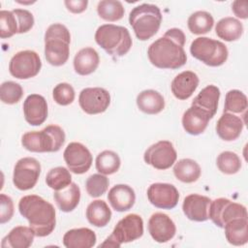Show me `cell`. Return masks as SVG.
I'll use <instances>...</instances> for the list:
<instances>
[{"mask_svg": "<svg viewBox=\"0 0 248 248\" xmlns=\"http://www.w3.org/2000/svg\"><path fill=\"white\" fill-rule=\"evenodd\" d=\"M46 185L54 191L61 190L72 183V175L69 169L56 167L48 170L46 176Z\"/></svg>", "mask_w": 248, "mask_h": 248, "instance_id": "8d00e7d4", "label": "cell"}, {"mask_svg": "<svg viewBox=\"0 0 248 248\" xmlns=\"http://www.w3.org/2000/svg\"><path fill=\"white\" fill-rule=\"evenodd\" d=\"M53 199L61 211L71 212L78 206L79 202L80 189L76 183L72 182L67 187L54 191Z\"/></svg>", "mask_w": 248, "mask_h": 248, "instance_id": "484cf974", "label": "cell"}, {"mask_svg": "<svg viewBox=\"0 0 248 248\" xmlns=\"http://www.w3.org/2000/svg\"><path fill=\"white\" fill-rule=\"evenodd\" d=\"M100 63L98 52L92 47H84L77 52L74 58V69L80 76H87L96 71Z\"/></svg>", "mask_w": 248, "mask_h": 248, "instance_id": "cb8c5ba5", "label": "cell"}, {"mask_svg": "<svg viewBox=\"0 0 248 248\" xmlns=\"http://www.w3.org/2000/svg\"><path fill=\"white\" fill-rule=\"evenodd\" d=\"M96 241L95 232L88 228L69 230L63 236V244L67 248H91Z\"/></svg>", "mask_w": 248, "mask_h": 248, "instance_id": "603a6c76", "label": "cell"}, {"mask_svg": "<svg viewBox=\"0 0 248 248\" xmlns=\"http://www.w3.org/2000/svg\"><path fill=\"white\" fill-rule=\"evenodd\" d=\"M143 234V220L135 213L126 215L118 221L111 234L99 247H120L122 243L132 242Z\"/></svg>", "mask_w": 248, "mask_h": 248, "instance_id": "ba28073f", "label": "cell"}, {"mask_svg": "<svg viewBox=\"0 0 248 248\" xmlns=\"http://www.w3.org/2000/svg\"><path fill=\"white\" fill-rule=\"evenodd\" d=\"M13 12L17 20L18 34L26 33L32 29L34 25V16L29 11L24 9H15Z\"/></svg>", "mask_w": 248, "mask_h": 248, "instance_id": "7bdbcfd3", "label": "cell"}, {"mask_svg": "<svg viewBox=\"0 0 248 248\" xmlns=\"http://www.w3.org/2000/svg\"><path fill=\"white\" fill-rule=\"evenodd\" d=\"M42 68L39 54L33 50L16 52L10 60L9 72L18 79H28L36 77Z\"/></svg>", "mask_w": 248, "mask_h": 248, "instance_id": "30bf717a", "label": "cell"}, {"mask_svg": "<svg viewBox=\"0 0 248 248\" xmlns=\"http://www.w3.org/2000/svg\"><path fill=\"white\" fill-rule=\"evenodd\" d=\"M108 201L115 211L124 212L131 209L135 204L136 194L131 186L117 184L108 191Z\"/></svg>", "mask_w": 248, "mask_h": 248, "instance_id": "44dd1931", "label": "cell"}, {"mask_svg": "<svg viewBox=\"0 0 248 248\" xmlns=\"http://www.w3.org/2000/svg\"><path fill=\"white\" fill-rule=\"evenodd\" d=\"M85 214L88 222L98 228L107 226L111 218V210L103 200L91 202L86 208Z\"/></svg>", "mask_w": 248, "mask_h": 248, "instance_id": "f546056e", "label": "cell"}, {"mask_svg": "<svg viewBox=\"0 0 248 248\" xmlns=\"http://www.w3.org/2000/svg\"><path fill=\"white\" fill-rule=\"evenodd\" d=\"M177 153L170 140H160L150 145L143 154V160L147 165L157 170H168L176 161Z\"/></svg>", "mask_w": 248, "mask_h": 248, "instance_id": "7c38bea8", "label": "cell"}, {"mask_svg": "<svg viewBox=\"0 0 248 248\" xmlns=\"http://www.w3.org/2000/svg\"><path fill=\"white\" fill-rule=\"evenodd\" d=\"M75 90L73 86L67 82L58 83L52 90V97L55 103L60 106H68L75 100Z\"/></svg>", "mask_w": 248, "mask_h": 248, "instance_id": "b9f144b4", "label": "cell"}, {"mask_svg": "<svg viewBox=\"0 0 248 248\" xmlns=\"http://www.w3.org/2000/svg\"><path fill=\"white\" fill-rule=\"evenodd\" d=\"M68 11L73 14H80L84 12L87 8L88 1L87 0H66L64 2Z\"/></svg>", "mask_w": 248, "mask_h": 248, "instance_id": "f6af8a7d", "label": "cell"}, {"mask_svg": "<svg viewBox=\"0 0 248 248\" xmlns=\"http://www.w3.org/2000/svg\"><path fill=\"white\" fill-rule=\"evenodd\" d=\"M18 33V24L13 11L2 10L0 12V37L10 38Z\"/></svg>", "mask_w": 248, "mask_h": 248, "instance_id": "60d3db41", "label": "cell"}, {"mask_svg": "<svg viewBox=\"0 0 248 248\" xmlns=\"http://www.w3.org/2000/svg\"><path fill=\"white\" fill-rule=\"evenodd\" d=\"M200 79L196 73L192 71H184L172 79L170 89L176 99L187 100L196 91Z\"/></svg>", "mask_w": 248, "mask_h": 248, "instance_id": "7402d4cb", "label": "cell"}, {"mask_svg": "<svg viewBox=\"0 0 248 248\" xmlns=\"http://www.w3.org/2000/svg\"><path fill=\"white\" fill-rule=\"evenodd\" d=\"M219 170L225 174H234L241 169V160L232 151L221 152L216 160Z\"/></svg>", "mask_w": 248, "mask_h": 248, "instance_id": "74e56055", "label": "cell"}, {"mask_svg": "<svg viewBox=\"0 0 248 248\" xmlns=\"http://www.w3.org/2000/svg\"><path fill=\"white\" fill-rule=\"evenodd\" d=\"M147 198L151 204L162 209H171L179 200L178 190L170 183H153L147 189Z\"/></svg>", "mask_w": 248, "mask_h": 248, "instance_id": "9a60e30c", "label": "cell"}, {"mask_svg": "<svg viewBox=\"0 0 248 248\" xmlns=\"http://www.w3.org/2000/svg\"><path fill=\"white\" fill-rule=\"evenodd\" d=\"M23 96V89L20 84L15 81H5L0 87V99L4 104L14 105L20 101Z\"/></svg>", "mask_w": 248, "mask_h": 248, "instance_id": "ab89813d", "label": "cell"}, {"mask_svg": "<svg viewBox=\"0 0 248 248\" xmlns=\"http://www.w3.org/2000/svg\"><path fill=\"white\" fill-rule=\"evenodd\" d=\"M137 106L144 113L157 114L164 109L165 99L158 91L147 89L138 95Z\"/></svg>", "mask_w": 248, "mask_h": 248, "instance_id": "83f0119b", "label": "cell"}, {"mask_svg": "<svg viewBox=\"0 0 248 248\" xmlns=\"http://www.w3.org/2000/svg\"><path fill=\"white\" fill-rule=\"evenodd\" d=\"M220 94V89L216 85L209 84L194 98L192 106L198 107L214 116L217 112Z\"/></svg>", "mask_w": 248, "mask_h": 248, "instance_id": "4316f807", "label": "cell"}, {"mask_svg": "<svg viewBox=\"0 0 248 248\" xmlns=\"http://www.w3.org/2000/svg\"><path fill=\"white\" fill-rule=\"evenodd\" d=\"M71 34L61 23L49 25L45 33V56L52 66L64 65L70 55Z\"/></svg>", "mask_w": 248, "mask_h": 248, "instance_id": "3957f363", "label": "cell"}, {"mask_svg": "<svg viewBox=\"0 0 248 248\" xmlns=\"http://www.w3.org/2000/svg\"><path fill=\"white\" fill-rule=\"evenodd\" d=\"M80 108L87 114H98L106 111L110 104V95L102 87H87L78 96Z\"/></svg>", "mask_w": 248, "mask_h": 248, "instance_id": "4fadbf2b", "label": "cell"}, {"mask_svg": "<svg viewBox=\"0 0 248 248\" xmlns=\"http://www.w3.org/2000/svg\"><path fill=\"white\" fill-rule=\"evenodd\" d=\"M18 210L24 217L35 235L44 237L50 234L56 224V213L53 205L37 195H27L18 202Z\"/></svg>", "mask_w": 248, "mask_h": 248, "instance_id": "7a4b0ae2", "label": "cell"}, {"mask_svg": "<svg viewBox=\"0 0 248 248\" xmlns=\"http://www.w3.org/2000/svg\"><path fill=\"white\" fill-rule=\"evenodd\" d=\"M121 165V160L117 153L111 150H104L96 158L97 170L105 175L116 172Z\"/></svg>", "mask_w": 248, "mask_h": 248, "instance_id": "d590c367", "label": "cell"}, {"mask_svg": "<svg viewBox=\"0 0 248 248\" xmlns=\"http://www.w3.org/2000/svg\"><path fill=\"white\" fill-rule=\"evenodd\" d=\"M97 13L106 21H117L124 16L125 10L120 1L102 0L97 5Z\"/></svg>", "mask_w": 248, "mask_h": 248, "instance_id": "e575fe53", "label": "cell"}, {"mask_svg": "<svg viewBox=\"0 0 248 248\" xmlns=\"http://www.w3.org/2000/svg\"><path fill=\"white\" fill-rule=\"evenodd\" d=\"M65 132L57 125H48L42 131L25 133L21 138L22 146L31 152H56L65 142Z\"/></svg>", "mask_w": 248, "mask_h": 248, "instance_id": "8992f818", "label": "cell"}, {"mask_svg": "<svg viewBox=\"0 0 248 248\" xmlns=\"http://www.w3.org/2000/svg\"><path fill=\"white\" fill-rule=\"evenodd\" d=\"M214 24L213 16L205 11H197L193 13L187 21L188 28L195 35H202L208 33Z\"/></svg>", "mask_w": 248, "mask_h": 248, "instance_id": "d6a6232c", "label": "cell"}, {"mask_svg": "<svg viewBox=\"0 0 248 248\" xmlns=\"http://www.w3.org/2000/svg\"><path fill=\"white\" fill-rule=\"evenodd\" d=\"M64 161L72 172L85 173L91 167L93 157L89 149L80 142H70L63 153Z\"/></svg>", "mask_w": 248, "mask_h": 248, "instance_id": "5bb4252c", "label": "cell"}, {"mask_svg": "<svg viewBox=\"0 0 248 248\" xmlns=\"http://www.w3.org/2000/svg\"><path fill=\"white\" fill-rule=\"evenodd\" d=\"M208 217L217 227L224 228L230 221L236 218H248V215L244 205L226 198H218L211 201Z\"/></svg>", "mask_w": 248, "mask_h": 248, "instance_id": "9c48e42d", "label": "cell"}, {"mask_svg": "<svg viewBox=\"0 0 248 248\" xmlns=\"http://www.w3.org/2000/svg\"><path fill=\"white\" fill-rule=\"evenodd\" d=\"M23 113L27 123L32 126L42 125L47 118V104L39 94L27 96L23 103Z\"/></svg>", "mask_w": 248, "mask_h": 248, "instance_id": "ac0fdd59", "label": "cell"}, {"mask_svg": "<svg viewBox=\"0 0 248 248\" xmlns=\"http://www.w3.org/2000/svg\"><path fill=\"white\" fill-rule=\"evenodd\" d=\"M41 174V164L32 157L19 159L14 168L13 183L20 191L32 189L38 182Z\"/></svg>", "mask_w": 248, "mask_h": 248, "instance_id": "8fae6325", "label": "cell"}, {"mask_svg": "<svg viewBox=\"0 0 248 248\" xmlns=\"http://www.w3.org/2000/svg\"><path fill=\"white\" fill-rule=\"evenodd\" d=\"M185 34L179 28H170L153 42L147 56L152 65L159 69H178L185 65L187 55L184 50Z\"/></svg>", "mask_w": 248, "mask_h": 248, "instance_id": "6da1fadb", "label": "cell"}, {"mask_svg": "<svg viewBox=\"0 0 248 248\" xmlns=\"http://www.w3.org/2000/svg\"><path fill=\"white\" fill-rule=\"evenodd\" d=\"M148 232L156 242L165 243L173 238L176 227L169 215L156 212L148 220Z\"/></svg>", "mask_w": 248, "mask_h": 248, "instance_id": "2e32d148", "label": "cell"}, {"mask_svg": "<svg viewBox=\"0 0 248 248\" xmlns=\"http://www.w3.org/2000/svg\"><path fill=\"white\" fill-rule=\"evenodd\" d=\"M245 121L240 116L223 112L216 124V133L219 138L225 141H232L236 140L244 127Z\"/></svg>", "mask_w": 248, "mask_h": 248, "instance_id": "ffe728a7", "label": "cell"}, {"mask_svg": "<svg viewBox=\"0 0 248 248\" xmlns=\"http://www.w3.org/2000/svg\"><path fill=\"white\" fill-rule=\"evenodd\" d=\"M0 223L5 224L9 222L14 215V202L13 200L5 195H0Z\"/></svg>", "mask_w": 248, "mask_h": 248, "instance_id": "ee69618b", "label": "cell"}, {"mask_svg": "<svg viewBox=\"0 0 248 248\" xmlns=\"http://www.w3.org/2000/svg\"><path fill=\"white\" fill-rule=\"evenodd\" d=\"M109 185L108 178L102 173H94L85 181L87 194L92 198H98L104 195Z\"/></svg>", "mask_w": 248, "mask_h": 248, "instance_id": "f35d334b", "label": "cell"}, {"mask_svg": "<svg viewBox=\"0 0 248 248\" xmlns=\"http://www.w3.org/2000/svg\"><path fill=\"white\" fill-rule=\"evenodd\" d=\"M213 118V116L195 106H191L182 116V126L186 133L197 136L204 132L207 127L209 120Z\"/></svg>", "mask_w": 248, "mask_h": 248, "instance_id": "d6986e66", "label": "cell"}, {"mask_svg": "<svg viewBox=\"0 0 248 248\" xmlns=\"http://www.w3.org/2000/svg\"><path fill=\"white\" fill-rule=\"evenodd\" d=\"M96 43L113 58L125 55L132 47V38L124 26L103 24L96 30Z\"/></svg>", "mask_w": 248, "mask_h": 248, "instance_id": "277c9868", "label": "cell"}, {"mask_svg": "<svg viewBox=\"0 0 248 248\" xmlns=\"http://www.w3.org/2000/svg\"><path fill=\"white\" fill-rule=\"evenodd\" d=\"M247 6H248V2L246 0H235L232 4V10L237 17L246 19L248 17Z\"/></svg>", "mask_w": 248, "mask_h": 248, "instance_id": "bcb514c9", "label": "cell"}, {"mask_svg": "<svg viewBox=\"0 0 248 248\" xmlns=\"http://www.w3.org/2000/svg\"><path fill=\"white\" fill-rule=\"evenodd\" d=\"M201 172L202 170L200 165L189 158L179 160L173 167L174 176L184 183H193L197 181L201 176Z\"/></svg>", "mask_w": 248, "mask_h": 248, "instance_id": "1f68e13d", "label": "cell"}, {"mask_svg": "<svg viewBox=\"0 0 248 248\" xmlns=\"http://www.w3.org/2000/svg\"><path fill=\"white\" fill-rule=\"evenodd\" d=\"M216 35L227 42H232L238 40L243 34V25L240 20L227 16L221 18L215 26Z\"/></svg>", "mask_w": 248, "mask_h": 248, "instance_id": "4dcf8cb0", "label": "cell"}, {"mask_svg": "<svg viewBox=\"0 0 248 248\" xmlns=\"http://www.w3.org/2000/svg\"><path fill=\"white\" fill-rule=\"evenodd\" d=\"M162 22L160 9L153 4H140L130 12L129 23L135 35L140 41L152 38L159 30Z\"/></svg>", "mask_w": 248, "mask_h": 248, "instance_id": "5b68a950", "label": "cell"}, {"mask_svg": "<svg viewBox=\"0 0 248 248\" xmlns=\"http://www.w3.org/2000/svg\"><path fill=\"white\" fill-rule=\"evenodd\" d=\"M34 236L35 232L30 227L17 226L2 239L1 246L3 248H28L32 245Z\"/></svg>", "mask_w": 248, "mask_h": 248, "instance_id": "d4e9b609", "label": "cell"}, {"mask_svg": "<svg viewBox=\"0 0 248 248\" xmlns=\"http://www.w3.org/2000/svg\"><path fill=\"white\" fill-rule=\"evenodd\" d=\"M225 236L232 245L240 246L248 241V218H236L224 226Z\"/></svg>", "mask_w": 248, "mask_h": 248, "instance_id": "f1b7e54d", "label": "cell"}, {"mask_svg": "<svg viewBox=\"0 0 248 248\" xmlns=\"http://www.w3.org/2000/svg\"><path fill=\"white\" fill-rule=\"evenodd\" d=\"M248 107L246 95L237 89H232L226 93L225 105L223 112H229L232 114H246Z\"/></svg>", "mask_w": 248, "mask_h": 248, "instance_id": "836d02e7", "label": "cell"}, {"mask_svg": "<svg viewBox=\"0 0 248 248\" xmlns=\"http://www.w3.org/2000/svg\"><path fill=\"white\" fill-rule=\"evenodd\" d=\"M211 200L208 197L199 194H191L185 197L182 203V210L185 216L195 222H203L209 219V207Z\"/></svg>", "mask_w": 248, "mask_h": 248, "instance_id": "e0dca14e", "label": "cell"}, {"mask_svg": "<svg viewBox=\"0 0 248 248\" xmlns=\"http://www.w3.org/2000/svg\"><path fill=\"white\" fill-rule=\"evenodd\" d=\"M190 52L193 57L210 67L223 65L229 55L228 48L224 43L207 37L195 39L191 43Z\"/></svg>", "mask_w": 248, "mask_h": 248, "instance_id": "52a82bcc", "label": "cell"}]
</instances>
